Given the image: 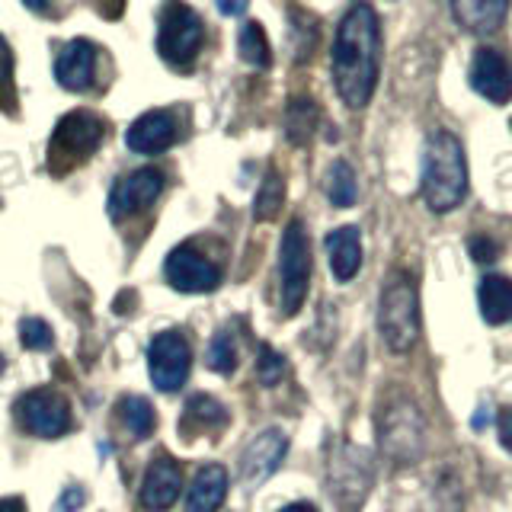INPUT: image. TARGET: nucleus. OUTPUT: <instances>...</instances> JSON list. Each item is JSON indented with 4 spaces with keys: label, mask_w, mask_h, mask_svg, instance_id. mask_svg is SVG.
Segmentation results:
<instances>
[{
    "label": "nucleus",
    "mask_w": 512,
    "mask_h": 512,
    "mask_svg": "<svg viewBox=\"0 0 512 512\" xmlns=\"http://www.w3.org/2000/svg\"><path fill=\"white\" fill-rule=\"evenodd\" d=\"M106 135V122L96 116V112H68L52 135V170L64 173L77 160H84L87 154H93L100 148V141Z\"/></svg>",
    "instance_id": "6e6552de"
},
{
    "label": "nucleus",
    "mask_w": 512,
    "mask_h": 512,
    "mask_svg": "<svg viewBox=\"0 0 512 512\" xmlns=\"http://www.w3.org/2000/svg\"><path fill=\"white\" fill-rule=\"evenodd\" d=\"M375 484V464L365 448L340 445L330 455V493L343 512H356Z\"/></svg>",
    "instance_id": "423d86ee"
},
{
    "label": "nucleus",
    "mask_w": 512,
    "mask_h": 512,
    "mask_svg": "<svg viewBox=\"0 0 512 512\" xmlns=\"http://www.w3.org/2000/svg\"><path fill=\"white\" fill-rule=\"evenodd\" d=\"M378 330L391 352H410L420 343L423 314H420V288L410 272H391L381 288L378 301Z\"/></svg>",
    "instance_id": "7ed1b4c3"
},
{
    "label": "nucleus",
    "mask_w": 512,
    "mask_h": 512,
    "mask_svg": "<svg viewBox=\"0 0 512 512\" xmlns=\"http://www.w3.org/2000/svg\"><path fill=\"white\" fill-rule=\"evenodd\" d=\"M205 365L212 368V372H218V375H231L237 368V346H234V336L228 330L215 333V340L208 343Z\"/></svg>",
    "instance_id": "cd10ccee"
},
{
    "label": "nucleus",
    "mask_w": 512,
    "mask_h": 512,
    "mask_svg": "<svg viewBox=\"0 0 512 512\" xmlns=\"http://www.w3.org/2000/svg\"><path fill=\"white\" fill-rule=\"evenodd\" d=\"M378 445L381 455L400 464H416L426 448V420L420 413V404L407 394H394L378 410Z\"/></svg>",
    "instance_id": "20e7f679"
},
{
    "label": "nucleus",
    "mask_w": 512,
    "mask_h": 512,
    "mask_svg": "<svg viewBox=\"0 0 512 512\" xmlns=\"http://www.w3.org/2000/svg\"><path fill=\"white\" fill-rule=\"evenodd\" d=\"M189 368H192V352H189L186 336L176 330L157 333L148 346V372H151L154 388L164 394L180 391L189 378Z\"/></svg>",
    "instance_id": "9d476101"
},
{
    "label": "nucleus",
    "mask_w": 512,
    "mask_h": 512,
    "mask_svg": "<svg viewBox=\"0 0 512 512\" xmlns=\"http://www.w3.org/2000/svg\"><path fill=\"white\" fill-rule=\"evenodd\" d=\"M183 490V474L167 452H157L141 480V506L148 512H167Z\"/></svg>",
    "instance_id": "4468645a"
},
{
    "label": "nucleus",
    "mask_w": 512,
    "mask_h": 512,
    "mask_svg": "<svg viewBox=\"0 0 512 512\" xmlns=\"http://www.w3.org/2000/svg\"><path fill=\"white\" fill-rule=\"evenodd\" d=\"M320 128V106L311 96H295L285 109V138L292 144H308Z\"/></svg>",
    "instance_id": "4be33fe9"
},
{
    "label": "nucleus",
    "mask_w": 512,
    "mask_h": 512,
    "mask_svg": "<svg viewBox=\"0 0 512 512\" xmlns=\"http://www.w3.org/2000/svg\"><path fill=\"white\" fill-rule=\"evenodd\" d=\"M205 39V26L199 13L183 4H167L160 13V29H157V52L173 68H189L196 61L199 48Z\"/></svg>",
    "instance_id": "0eeeda50"
},
{
    "label": "nucleus",
    "mask_w": 512,
    "mask_h": 512,
    "mask_svg": "<svg viewBox=\"0 0 512 512\" xmlns=\"http://www.w3.org/2000/svg\"><path fill=\"white\" fill-rule=\"evenodd\" d=\"M423 202L429 212L445 215L468 196V157L452 132H432L423 151Z\"/></svg>",
    "instance_id": "f03ea898"
},
{
    "label": "nucleus",
    "mask_w": 512,
    "mask_h": 512,
    "mask_svg": "<svg viewBox=\"0 0 512 512\" xmlns=\"http://www.w3.org/2000/svg\"><path fill=\"white\" fill-rule=\"evenodd\" d=\"M237 48H240V58H244L247 64H253V68H269L272 61V52H269V39L263 26L250 20L240 26V36H237Z\"/></svg>",
    "instance_id": "a878e982"
},
{
    "label": "nucleus",
    "mask_w": 512,
    "mask_h": 512,
    "mask_svg": "<svg viewBox=\"0 0 512 512\" xmlns=\"http://www.w3.org/2000/svg\"><path fill=\"white\" fill-rule=\"evenodd\" d=\"M224 423H228V410H224V404H218V400L208 394H196V397H189L180 426H183V432L192 436V432L221 429Z\"/></svg>",
    "instance_id": "5701e85b"
},
{
    "label": "nucleus",
    "mask_w": 512,
    "mask_h": 512,
    "mask_svg": "<svg viewBox=\"0 0 512 512\" xmlns=\"http://www.w3.org/2000/svg\"><path fill=\"white\" fill-rule=\"evenodd\" d=\"M381 26L368 4L349 7L333 39V84L340 100L352 109L368 106L378 84Z\"/></svg>",
    "instance_id": "f257e3e1"
},
{
    "label": "nucleus",
    "mask_w": 512,
    "mask_h": 512,
    "mask_svg": "<svg viewBox=\"0 0 512 512\" xmlns=\"http://www.w3.org/2000/svg\"><path fill=\"white\" fill-rule=\"evenodd\" d=\"M160 189H164V173L154 167H141L112 186L106 212L112 221H122L125 215L138 212V208H148L160 196Z\"/></svg>",
    "instance_id": "ddd939ff"
},
{
    "label": "nucleus",
    "mask_w": 512,
    "mask_h": 512,
    "mask_svg": "<svg viewBox=\"0 0 512 512\" xmlns=\"http://www.w3.org/2000/svg\"><path fill=\"white\" fill-rule=\"evenodd\" d=\"M285 452H288L285 432L282 429H263L260 436L244 448V455H240V480H244V487L256 490L263 480H269L279 471Z\"/></svg>",
    "instance_id": "f8f14e48"
},
{
    "label": "nucleus",
    "mask_w": 512,
    "mask_h": 512,
    "mask_svg": "<svg viewBox=\"0 0 512 512\" xmlns=\"http://www.w3.org/2000/svg\"><path fill=\"white\" fill-rule=\"evenodd\" d=\"M96 71V45L87 39H71L61 45L55 58V80L64 90H87Z\"/></svg>",
    "instance_id": "dca6fc26"
},
{
    "label": "nucleus",
    "mask_w": 512,
    "mask_h": 512,
    "mask_svg": "<svg viewBox=\"0 0 512 512\" xmlns=\"http://www.w3.org/2000/svg\"><path fill=\"white\" fill-rule=\"evenodd\" d=\"M176 141V122L170 112H144L141 119L132 122V128L125 132V144L132 148L135 154H160L167 151L170 144Z\"/></svg>",
    "instance_id": "f3484780"
},
{
    "label": "nucleus",
    "mask_w": 512,
    "mask_h": 512,
    "mask_svg": "<svg viewBox=\"0 0 512 512\" xmlns=\"http://www.w3.org/2000/svg\"><path fill=\"white\" fill-rule=\"evenodd\" d=\"M506 10V0H458V4H452L455 20L468 32H480V36H490V32L500 29Z\"/></svg>",
    "instance_id": "aec40b11"
},
{
    "label": "nucleus",
    "mask_w": 512,
    "mask_h": 512,
    "mask_svg": "<svg viewBox=\"0 0 512 512\" xmlns=\"http://www.w3.org/2000/svg\"><path fill=\"white\" fill-rule=\"evenodd\" d=\"M487 420H490V413H487V407H480V410L474 413V420H471V426H474V429H484V426H487Z\"/></svg>",
    "instance_id": "c9c22d12"
},
{
    "label": "nucleus",
    "mask_w": 512,
    "mask_h": 512,
    "mask_svg": "<svg viewBox=\"0 0 512 512\" xmlns=\"http://www.w3.org/2000/svg\"><path fill=\"white\" fill-rule=\"evenodd\" d=\"M471 87L490 103L512 100V64L496 48H477L471 58Z\"/></svg>",
    "instance_id": "2eb2a0df"
},
{
    "label": "nucleus",
    "mask_w": 512,
    "mask_h": 512,
    "mask_svg": "<svg viewBox=\"0 0 512 512\" xmlns=\"http://www.w3.org/2000/svg\"><path fill=\"white\" fill-rule=\"evenodd\" d=\"M468 250H471V260L474 263H493L496 256H500V244H496L493 237H487V234H477V237H471L468 240Z\"/></svg>",
    "instance_id": "7c9ffc66"
},
{
    "label": "nucleus",
    "mask_w": 512,
    "mask_h": 512,
    "mask_svg": "<svg viewBox=\"0 0 512 512\" xmlns=\"http://www.w3.org/2000/svg\"><path fill=\"white\" fill-rule=\"evenodd\" d=\"M256 375H260V384L272 388V384H279L282 375H285V359L272 346H260V359H256Z\"/></svg>",
    "instance_id": "c756f323"
},
{
    "label": "nucleus",
    "mask_w": 512,
    "mask_h": 512,
    "mask_svg": "<svg viewBox=\"0 0 512 512\" xmlns=\"http://www.w3.org/2000/svg\"><path fill=\"white\" fill-rule=\"evenodd\" d=\"M4 365H7V359H4V352H0V375H4Z\"/></svg>",
    "instance_id": "58836bf2"
},
{
    "label": "nucleus",
    "mask_w": 512,
    "mask_h": 512,
    "mask_svg": "<svg viewBox=\"0 0 512 512\" xmlns=\"http://www.w3.org/2000/svg\"><path fill=\"white\" fill-rule=\"evenodd\" d=\"M311 240L304 231V221H288L279 247V285H282V314H298V308L308 298L311 285Z\"/></svg>",
    "instance_id": "39448f33"
},
{
    "label": "nucleus",
    "mask_w": 512,
    "mask_h": 512,
    "mask_svg": "<svg viewBox=\"0 0 512 512\" xmlns=\"http://www.w3.org/2000/svg\"><path fill=\"white\" fill-rule=\"evenodd\" d=\"M327 199L333 208H349L356 205L359 199V183H356V170H352L346 160H333L330 170H327Z\"/></svg>",
    "instance_id": "393cba45"
},
{
    "label": "nucleus",
    "mask_w": 512,
    "mask_h": 512,
    "mask_svg": "<svg viewBox=\"0 0 512 512\" xmlns=\"http://www.w3.org/2000/svg\"><path fill=\"white\" fill-rule=\"evenodd\" d=\"M496 432H500V445L512 452V410H500L496 416Z\"/></svg>",
    "instance_id": "473e14b6"
},
{
    "label": "nucleus",
    "mask_w": 512,
    "mask_h": 512,
    "mask_svg": "<svg viewBox=\"0 0 512 512\" xmlns=\"http://www.w3.org/2000/svg\"><path fill=\"white\" fill-rule=\"evenodd\" d=\"M164 276L167 282L176 288V292H186V295H202V292H212L221 282V272L212 260H205L202 253H196L192 247H176L167 263H164Z\"/></svg>",
    "instance_id": "9b49d317"
},
{
    "label": "nucleus",
    "mask_w": 512,
    "mask_h": 512,
    "mask_svg": "<svg viewBox=\"0 0 512 512\" xmlns=\"http://www.w3.org/2000/svg\"><path fill=\"white\" fill-rule=\"evenodd\" d=\"M20 343L32 352H45L55 346V333L42 317H23L20 320Z\"/></svg>",
    "instance_id": "c85d7f7f"
},
{
    "label": "nucleus",
    "mask_w": 512,
    "mask_h": 512,
    "mask_svg": "<svg viewBox=\"0 0 512 512\" xmlns=\"http://www.w3.org/2000/svg\"><path fill=\"white\" fill-rule=\"evenodd\" d=\"M327 256H330V269L340 282H349L359 276L362 269V234L359 228H336L327 234Z\"/></svg>",
    "instance_id": "a211bd4d"
},
{
    "label": "nucleus",
    "mask_w": 512,
    "mask_h": 512,
    "mask_svg": "<svg viewBox=\"0 0 512 512\" xmlns=\"http://www.w3.org/2000/svg\"><path fill=\"white\" fill-rule=\"evenodd\" d=\"M13 416L23 432L39 439H58L71 429V404L68 397L52 388H36L13 404Z\"/></svg>",
    "instance_id": "1a4fd4ad"
},
{
    "label": "nucleus",
    "mask_w": 512,
    "mask_h": 512,
    "mask_svg": "<svg viewBox=\"0 0 512 512\" xmlns=\"http://www.w3.org/2000/svg\"><path fill=\"white\" fill-rule=\"evenodd\" d=\"M282 512H317V506L314 503H288V506H282Z\"/></svg>",
    "instance_id": "e433bc0d"
},
{
    "label": "nucleus",
    "mask_w": 512,
    "mask_h": 512,
    "mask_svg": "<svg viewBox=\"0 0 512 512\" xmlns=\"http://www.w3.org/2000/svg\"><path fill=\"white\" fill-rule=\"evenodd\" d=\"M116 410H119V423L125 426V432L132 439H148L151 432H154V426H157L154 407L144 397H138V394L122 397Z\"/></svg>",
    "instance_id": "b1692460"
},
{
    "label": "nucleus",
    "mask_w": 512,
    "mask_h": 512,
    "mask_svg": "<svg viewBox=\"0 0 512 512\" xmlns=\"http://www.w3.org/2000/svg\"><path fill=\"white\" fill-rule=\"evenodd\" d=\"M84 500H87V493L80 487H64L52 512H77L80 506H84Z\"/></svg>",
    "instance_id": "2f4dec72"
},
{
    "label": "nucleus",
    "mask_w": 512,
    "mask_h": 512,
    "mask_svg": "<svg viewBox=\"0 0 512 512\" xmlns=\"http://www.w3.org/2000/svg\"><path fill=\"white\" fill-rule=\"evenodd\" d=\"M477 304H480V317L487 324H506L512 320V282L506 276H484L477 285Z\"/></svg>",
    "instance_id": "412c9836"
},
{
    "label": "nucleus",
    "mask_w": 512,
    "mask_h": 512,
    "mask_svg": "<svg viewBox=\"0 0 512 512\" xmlns=\"http://www.w3.org/2000/svg\"><path fill=\"white\" fill-rule=\"evenodd\" d=\"M7 74H10V48L4 39H0V80H4Z\"/></svg>",
    "instance_id": "72a5a7b5"
},
{
    "label": "nucleus",
    "mask_w": 512,
    "mask_h": 512,
    "mask_svg": "<svg viewBox=\"0 0 512 512\" xmlns=\"http://www.w3.org/2000/svg\"><path fill=\"white\" fill-rule=\"evenodd\" d=\"M0 512H26L20 496H7V500H0Z\"/></svg>",
    "instance_id": "f704fd0d"
},
{
    "label": "nucleus",
    "mask_w": 512,
    "mask_h": 512,
    "mask_svg": "<svg viewBox=\"0 0 512 512\" xmlns=\"http://www.w3.org/2000/svg\"><path fill=\"white\" fill-rule=\"evenodd\" d=\"M224 496H228V471L221 464H205L192 477V487L186 493V512H218Z\"/></svg>",
    "instance_id": "6ab92c4d"
},
{
    "label": "nucleus",
    "mask_w": 512,
    "mask_h": 512,
    "mask_svg": "<svg viewBox=\"0 0 512 512\" xmlns=\"http://www.w3.org/2000/svg\"><path fill=\"white\" fill-rule=\"evenodd\" d=\"M285 205V180L279 170H269L266 180L256 192V205H253V218L256 221H272Z\"/></svg>",
    "instance_id": "bb28decb"
},
{
    "label": "nucleus",
    "mask_w": 512,
    "mask_h": 512,
    "mask_svg": "<svg viewBox=\"0 0 512 512\" xmlns=\"http://www.w3.org/2000/svg\"><path fill=\"white\" fill-rule=\"evenodd\" d=\"M218 10H221V13H228V16H234V13H244L247 4H218Z\"/></svg>",
    "instance_id": "4c0bfd02"
}]
</instances>
